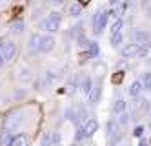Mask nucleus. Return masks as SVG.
I'll list each match as a JSON object with an SVG mask.
<instances>
[{"label": "nucleus", "instance_id": "6e6552de", "mask_svg": "<svg viewBox=\"0 0 151 146\" xmlns=\"http://www.w3.org/2000/svg\"><path fill=\"white\" fill-rule=\"evenodd\" d=\"M82 128H84V133H86V137H91L93 133L99 130V122H96V119H88L82 124Z\"/></svg>", "mask_w": 151, "mask_h": 146}, {"label": "nucleus", "instance_id": "393cba45", "mask_svg": "<svg viewBox=\"0 0 151 146\" xmlns=\"http://www.w3.org/2000/svg\"><path fill=\"white\" fill-rule=\"evenodd\" d=\"M122 28H124V22H122V18H115V22L111 24V33H120L122 31Z\"/></svg>", "mask_w": 151, "mask_h": 146}, {"label": "nucleus", "instance_id": "7c9ffc66", "mask_svg": "<svg viewBox=\"0 0 151 146\" xmlns=\"http://www.w3.org/2000/svg\"><path fill=\"white\" fill-rule=\"evenodd\" d=\"M84 139H86L84 128H82V126H78V128H77V133H75V141H77V142H80V141H84Z\"/></svg>", "mask_w": 151, "mask_h": 146}, {"label": "nucleus", "instance_id": "0eeeda50", "mask_svg": "<svg viewBox=\"0 0 151 146\" xmlns=\"http://www.w3.org/2000/svg\"><path fill=\"white\" fill-rule=\"evenodd\" d=\"M120 53H122V57L124 59H133V57H137V53H138V44H126V46L120 49Z\"/></svg>", "mask_w": 151, "mask_h": 146}, {"label": "nucleus", "instance_id": "f704fd0d", "mask_svg": "<svg viewBox=\"0 0 151 146\" xmlns=\"http://www.w3.org/2000/svg\"><path fill=\"white\" fill-rule=\"evenodd\" d=\"M122 78H124V73H122V71H118L116 75H113V82L118 84V82H122Z\"/></svg>", "mask_w": 151, "mask_h": 146}, {"label": "nucleus", "instance_id": "c9c22d12", "mask_svg": "<svg viewBox=\"0 0 151 146\" xmlns=\"http://www.w3.org/2000/svg\"><path fill=\"white\" fill-rule=\"evenodd\" d=\"M51 2H53V6H55V7H60V6L66 4V0H51Z\"/></svg>", "mask_w": 151, "mask_h": 146}, {"label": "nucleus", "instance_id": "ddd939ff", "mask_svg": "<svg viewBox=\"0 0 151 146\" xmlns=\"http://www.w3.org/2000/svg\"><path fill=\"white\" fill-rule=\"evenodd\" d=\"M11 139H13V133H11L9 128H4L2 131H0V146H9Z\"/></svg>", "mask_w": 151, "mask_h": 146}, {"label": "nucleus", "instance_id": "473e14b6", "mask_svg": "<svg viewBox=\"0 0 151 146\" xmlns=\"http://www.w3.org/2000/svg\"><path fill=\"white\" fill-rule=\"evenodd\" d=\"M133 135L140 139V137H142V135H144V128H142V126H137V128L133 130Z\"/></svg>", "mask_w": 151, "mask_h": 146}, {"label": "nucleus", "instance_id": "9b49d317", "mask_svg": "<svg viewBox=\"0 0 151 146\" xmlns=\"http://www.w3.org/2000/svg\"><path fill=\"white\" fill-rule=\"evenodd\" d=\"M9 146H29V137L26 133H18V135H13Z\"/></svg>", "mask_w": 151, "mask_h": 146}, {"label": "nucleus", "instance_id": "f8f14e48", "mask_svg": "<svg viewBox=\"0 0 151 146\" xmlns=\"http://www.w3.org/2000/svg\"><path fill=\"white\" fill-rule=\"evenodd\" d=\"M82 4H78V2H73V4H69V7H68V13H69V17L71 18H80L82 17Z\"/></svg>", "mask_w": 151, "mask_h": 146}, {"label": "nucleus", "instance_id": "58836bf2", "mask_svg": "<svg viewBox=\"0 0 151 146\" xmlns=\"http://www.w3.org/2000/svg\"><path fill=\"white\" fill-rule=\"evenodd\" d=\"M4 64H6V60L2 59V55H0V70H2V66H4Z\"/></svg>", "mask_w": 151, "mask_h": 146}, {"label": "nucleus", "instance_id": "dca6fc26", "mask_svg": "<svg viewBox=\"0 0 151 146\" xmlns=\"http://www.w3.org/2000/svg\"><path fill=\"white\" fill-rule=\"evenodd\" d=\"M60 77H62V75L57 73V71H46V73H44V81H46L47 86H49V84H57V82L60 81Z\"/></svg>", "mask_w": 151, "mask_h": 146}, {"label": "nucleus", "instance_id": "412c9836", "mask_svg": "<svg viewBox=\"0 0 151 146\" xmlns=\"http://www.w3.org/2000/svg\"><path fill=\"white\" fill-rule=\"evenodd\" d=\"M82 28H84V22H82V20H78L77 24L71 28V37H73V38H77L78 35H82Z\"/></svg>", "mask_w": 151, "mask_h": 146}, {"label": "nucleus", "instance_id": "a211bd4d", "mask_svg": "<svg viewBox=\"0 0 151 146\" xmlns=\"http://www.w3.org/2000/svg\"><path fill=\"white\" fill-rule=\"evenodd\" d=\"M24 22L22 20H15V22H11V24H9V31L13 33V35H20V33L24 31Z\"/></svg>", "mask_w": 151, "mask_h": 146}, {"label": "nucleus", "instance_id": "39448f33", "mask_svg": "<svg viewBox=\"0 0 151 146\" xmlns=\"http://www.w3.org/2000/svg\"><path fill=\"white\" fill-rule=\"evenodd\" d=\"M20 115H22L20 111H11V113L6 117V128H9V130L18 128L20 122H22V117H20Z\"/></svg>", "mask_w": 151, "mask_h": 146}, {"label": "nucleus", "instance_id": "e433bc0d", "mask_svg": "<svg viewBox=\"0 0 151 146\" xmlns=\"http://www.w3.org/2000/svg\"><path fill=\"white\" fill-rule=\"evenodd\" d=\"M77 2H78V4H82V6H88L91 0H77Z\"/></svg>", "mask_w": 151, "mask_h": 146}, {"label": "nucleus", "instance_id": "7ed1b4c3", "mask_svg": "<svg viewBox=\"0 0 151 146\" xmlns=\"http://www.w3.org/2000/svg\"><path fill=\"white\" fill-rule=\"evenodd\" d=\"M0 55H2V59L6 62L13 60L15 55H17V44L11 42V40H4V46H2V51H0Z\"/></svg>", "mask_w": 151, "mask_h": 146}, {"label": "nucleus", "instance_id": "2eb2a0df", "mask_svg": "<svg viewBox=\"0 0 151 146\" xmlns=\"http://www.w3.org/2000/svg\"><path fill=\"white\" fill-rule=\"evenodd\" d=\"M88 99H89V104L91 106H95L96 102H99V99H100V86H93L91 92L88 93Z\"/></svg>", "mask_w": 151, "mask_h": 146}, {"label": "nucleus", "instance_id": "c85d7f7f", "mask_svg": "<svg viewBox=\"0 0 151 146\" xmlns=\"http://www.w3.org/2000/svg\"><path fill=\"white\" fill-rule=\"evenodd\" d=\"M93 71L99 75V77H102L104 75V71H106V64H102V62H96L95 64V68H93Z\"/></svg>", "mask_w": 151, "mask_h": 146}, {"label": "nucleus", "instance_id": "c756f323", "mask_svg": "<svg viewBox=\"0 0 151 146\" xmlns=\"http://www.w3.org/2000/svg\"><path fill=\"white\" fill-rule=\"evenodd\" d=\"M127 122H129V115L124 113V111H120V113H118V124H120V126H126Z\"/></svg>", "mask_w": 151, "mask_h": 146}, {"label": "nucleus", "instance_id": "a878e982", "mask_svg": "<svg viewBox=\"0 0 151 146\" xmlns=\"http://www.w3.org/2000/svg\"><path fill=\"white\" fill-rule=\"evenodd\" d=\"M124 110H126V102L122 99H116L113 102V111H115V113H120V111H124Z\"/></svg>", "mask_w": 151, "mask_h": 146}, {"label": "nucleus", "instance_id": "2f4dec72", "mask_svg": "<svg viewBox=\"0 0 151 146\" xmlns=\"http://www.w3.org/2000/svg\"><path fill=\"white\" fill-rule=\"evenodd\" d=\"M60 142V133L57 131V133H53V135H51V146H57Z\"/></svg>", "mask_w": 151, "mask_h": 146}, {"label": "nucleus", "instance_id": "72a5a7b5", "mask_svg": "<svg viewBox=\"0 0 151 146\" xmlns=\"http://www.w3.org/2000/svg\"><path fill=\"white\" fill-rule=\"evenodd\" d=\"M42 146H51V135L46 133L44 137H42Z\"/></svg>", "mask_w": 151, "mask_h": 146}, {"label": "nucleus", "instance_id": "f257e3e1", "mask_svg": "<svg viewBox=\"0 0 151 146\" xmlns=\"http://www.w3.org/2000/svg\"><path fill=\"white\" fill-rule=\"evenodd\" d=\"M60 22H62V13L55 9L47 15V18H44L40 22V29H44L49 35H53V33H57L60 29Z\"/></svg>", "mask_w": 151, "mask_h": 146}, {"label": "nucleus", "instance_id": "9d476101", "mask_svg": "<svg viewBox=\"0 0 151 146\" xmlns=\"http://www.w3.org/2000/svg\"><path fill=\"white\" fill-rule=\"evenodd\" d=\"M116 130H118V122L115 121V119H111V121H107V124H106V137L107 139H115V135H116Z\"/></svg>", "mask_w": 151, "mask_h": 146}, {"label": "nucleus", "instance_id": "f03ea898", "mask_svg": "<svg viewBox=\"0 0 151 146\" xmlns=\"http://www.w3.org/2000/svg\"><path fill=\"white\" fill-rule=\"evenodd\" d=\"M107 20H109V9H102L99 7L93 15V33L95 35H100L104 31V28L107 26Z\"/></svg>", "mask_w": 151, "mask_h": 146}, {"label": "nucleus", "instance_id": "20e7f679", "mask_svg": "<svg viewBox=\"0 0 151 146\" xmlns=\"http://www.w3.org/2000/svg\"><path fill=\"white\" fill-rule=\"evenodd\" d=\"M40 44H42V35L40 33H33L27 40V51L29 53H40Z\"/></svg>", "mask_w": 151, "mask_h": 146}, {"label": "nucleus", "instance_id": "f3484780", "mask_svg": "<svg viewBox=\"0 0 151 146\" xmlns=\"http://www.w3.org/2000/svg\"><path fill=\"white\" fill-rule=\"evenodd\" d=\"M142 82H140V81H135V82H131V86H129V89H127V92H129V95H131V97H138L140 93H142Z\"/></svg>", "mask_w": 151, "mask_h": 146}, {"label": "nucleus", "instance_id": "5701e85b", "mask_svg": "<svg viewBox=\"0 0 151 146\" xmlns=\"http://www.w3.org/2000/svg\"><path fill=\"white\" fill-rule=\"evenodd\" d=\"M91 88H93V81H91V77H84V81H82V92L88 95L91 92Z\"/></svg>", "mask_w": 151, "mask_h": 146}, {"label": "nucleus", "instance_id": "4be33fe9", "mask_svg": "<svg viewBox=\"0 0 151 146\" xmlns=\"http://www.w3.org/2000/svg\"><path fill=\"white\" fill-rule=\"evenodd\" d=\"M18 81H20V82H29V81H31V70H27V68H22V70H20Z\"/></svg>", "mask_w": 151, "mask_h": 146}, {"label": "nucleus", "instance_id": "b1692460", "mask_svg": "<svg viewBox=\"0 0 151 146\" xmlns=\"http://www.w3.org/2000/svg\"><path fill=\"white\" fill-rule=\"evenodd\" d=\"M149 51H151V44H149V42L140 44V46H138V53H137V57H146Z\"/></svg>", "mask_w": 151, "mask_h": 146}, {"label": "nucleus", "instance_id": "bb28decb", "mask_svg": "<svg viewBox=\"0 0 151 146\" xmlns=\"http://www.w3.org/2000/svg\"><path fill=\"white\" fill-rule=\"evenodd\" d=\"M68 93H75L77 92V88H78V81H77V77H73V78H69V82H68Z\"/></svg>", "mask_w": 151, "mask_h": 146}, {"label": "nucleus", "instance_id": "ea45409f", "mask_svg": "<svg viewBox=\"0 0 151 146\" xmlns=\"http://www.w3.org/2000/svg\"><path fill=\"white\" fill-rule=\"evenodd\" d=\"M71 146H78V144H77V142H75V144H71Z\"/></svg>", "mask_w": 151, "mask_h": 146}, {"label": "nucleus", "instance_id": "aec40b11", "mask_svg": "<svg viewBox=\"0 0 151 146\" xmlns=\"http://www.w3.org/2000/svg\"><path fill=\"white\" fill-rule=\"evenodd\" d=\"M66 119L75 122V124H78V111L77 110H73V108H68L66 110Z\"/></svg>", "mask_w": 151, "mask_h": 146}, {"label": "nucleus", "instance_id": "423d86ee", "mask_svg": "<svg viewBox=\"0 0 151 146\" xmlns=\"http://www.w3.org/2000/svg\"><path fill=\"white\" fill-rule=\"evenodd\" d=\"M55 48V38L53 35H42V44H40V53H47Z\"/></svg>", "mask_w": 151, "mask_h": 146}, {"label": "nucleus", "instance_id": "cd10ccee", "mask_svg": "<svg viewBox=\"0 0 151 146\" xmlns=\"http://www.w3.org/2000/svg\"><path fill=\"white\" fill-rule=\"evenodd\" d=\"M142 88L144 89H151V73H142Z\"/></svg>", "mask_w": 151, "mask_h": 146}, {"label": "nucleus", "instance_id": "79ce46f5", "mask_svg": "<svg viewBox=\"0 0 151 146\" xmlns=\"http://www.w3.org/2000/svg\"><path fill=\"white\" fill-rule=\"evenodd\" d=\"M149 124H151V119H149Z\"/></svg>", "mask_w": 151, "mask_h": 146}, {"label": "nucleus", "instance_id": "4c0bfd02", "mask_svg": "<svg viewBox=\"0 0 151 146\" xmlns=\"http://www.w3.org/2000/svg\"><path fill=\"white\" fill-rule=\"evenodd\" d=\"M138 146H147V141H146V139H142V137H140V142H138Z\"/></svg>", "mask_w": 151, "mask_h": 146}, {"label": "nucleus", "instance_id": "6ab92c4d", "mask_svg": "<svg viewBox=\"0 0 151 146\" xmlns=\"http://www.w3.org/2000/svg\"><path fill=\"white\" fill-rule=\"evenodd\" d=\"M122 40H124V35H122V31L120 33H111V37H109V42H111V46L113 48H118L122 44Z\"/></svg>", "mask_w": 151, "mask_h": 146}, {"label": "nucleus", "instance_id": "4468645a", "mask_svg": "<svg viewBox=\"0 0 151 146\" xmlns=\"http://www.w3.org/2000/svg\"><path fill=\"white\" fill-rule=\"evenodd\" d=\"M88 59H96L99 57V53H100V48H99V42H95V40H91L89 42V46H88Z\"/></svg>", "mask_w": 151, "mask_h": 146}, {"label": "nucleus", "instance_id": "a19ab883", "mask_svg": "<svg viewBox=\"0 0 151 146\" xmlns=\"http://www.w3.org/2000/svg\"><path fill=\"white\" fill-rule=\"evenodd\" d=\"M109 146H116V144H109Z\"/></svg>", "mask_w": 151, "mask_h": 146}, {"label": "nucleus", "instance_id": "1a4fd4ad", "mask_svg": "<svg viewBox=\"0 0 151 146\" xmlns=\"http://www.w3.org/2000/svg\"><path fill=\"white\" fill-rule=\"evenodd\" d=\"M133 42L135 44H146V42H149V35L144 31V29H135L133 31Z\"/></svg>", "mask_w": 151, "mask_h": 146}]
</instances>
